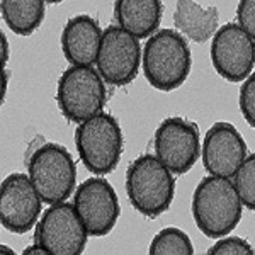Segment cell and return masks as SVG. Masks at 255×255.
<instances>
[{
    "mask_svg": "<svg viewBox=\"0 0 255 255\" xmlns=\"http://www.w3.org/2000/svg\"><path fill=\"white\" fill-rule=\"evenodd\" d=\"M2 51H3V67H5L7 61H9V44H7V38L3 32H2Z\"/></svg>",
    "mask_w": 255,
    "mask_h": 255,
    "instance_id": "obj_24",
    "label": "cell"
},
{
    "mask_svg": "<svg viewBox=\"0 0 255 255\" xmlns=\"http://www.w3.org/2000/svg\"><path fill=\"white\" fill-rule=\"evenodd\" d=\"M126 194L139 215L158 218L174 201V174L157 155H141L128 167Z\"/></svg>",
    "mask_w": 255,
    "mask_h": 255,
    "instance_id": "obj_3",
    "label": "cell"
},
{
    "mask_svg": "<svg viewBox=\"0 0 255 255\" xmlns=\"http://www.w3.org/2000/svg\"><path fill=\"white\" fill-rule=\"evenodd\" d=\"M114 17L123 29L138 39L150 38L158 31L162 22V0H116Z\"/></svg>",
    "mask_w": 255,
    "mask_h": 255,
    "instance_id": "obj_15",
    "label": "cell"
},
{
    "mask_svg": "<svg viewBox=\"0 0 255 255\" xmlns=\"http://www.w3.org/2000/svg\"><path fill=\"white\" fill-rule=\"evenodd\" d=\"M244 204L228 177L209 175L197 184L192 196V216L209 238H221L237 228Z\"/></svg>",
    "mask_w": 255,
    "mask_h": 255,
    "instance_id": "obj_1",
    "label": "cell"
},
{
    "mask_svg": "<svg viewBox=\"0 0 255 255\" xmlns=\"http://www.w3.org/2000/svg\"><path fill=\"white\" fill-rule=\"evenodd\" d=\"M102 31L97 20L87 14H79L65 24L61 32V51L72 65L92 67L97 63Z\"/></svg>",
    "mask_w": 255,
    "mask_h": 255,
    "instance_id": "obj_14",
    "label": "cell"
},
{
    "mask_svg": "<svg viewBox=\"0 0 255 255\" xmlns=\"http://www.w3.org/2000/svg\"><path fill=\"white\" fill-rule=\"evenodd\" d=\"M75 146L82 163L94 175H108L123 155V131L111 114L99 113L79 123Z\"/></svg>",
    "mask_w": 255,
    "mask_h": 255,
    "instance_id": "obj_4",
    "label": "cell"
},
{
    "mask_svg": "<svg viewBox=\"0 0 255 255\" xmlns=\"http://www.w3.org/2000/svg\"><path fill=\"white\" fill-rule=\"evenodd\" d=\"M46 0H2V17L12 32L29 36L44 19Z\"/></svg>",
    "mask_w": 255,
    "mask_h": 255,
    "instance_id": "obj_17",
    "label": "cell"
},
{
    "mask_svg": "<svg viewBox=\"0 0 255 255\" xmlns=\"http://www.w3.org/2000/svg\"><path fill=\"white\" fill-rule=\"evenodd\" d=\"M141 48L136 36L121 26H109L102 32L97 56V72L111 85H128L138 77Z\"/></svg>",
    "mask_w": 255,
    "mask_h": 255,
    "instance_id": "obj_8",
    "label": "cell"
},
{
    "mask_svg": "<svg viewBox=\"0 0 255 255\" xmlns=\"http://www.w3.org/2000/svg\"><path fill=\"white\" fill-rule=\"evenodd\" d=\"M209 255H252L255 250L250 247L247 240L240 237H226L218 240L211 249L208 250Z\"/></svg>",
    "mask_w": 255,
    "mask_h": 255,
    "instance_id": "obj_20",
    "label": "cell"
},
{
    "mask_svg": "<svg viewBox=\"0 0 255 255\" xmlns=\"http://www.w3.org/2000/svg\"><path fill=\"white\" fill-rule=\"evenodd\" d=\"M89 232L73 204H49L36 226V244L53 255H79L85 250Z\"/></svg>",
    "mask_w": 255,
    "mask_h": 255,
    "instance_id": "obj_7",
    "label": "cell"
},
{
    "mask_svg": "<svg viewBox=\"0 0 255 255\" xmlns=\"http://www.w3.org/2000/svg\"><path fill=\"white\" fill-rule=\"evenodd\" d=\"M29 179L43 203L56 204L67 201L75 191L77 165L65 146L46 143L29 158Z\"/></svg>",
    "mask_w": 255,
    "mask_h": 255,
    "instance_id": "obj_5",
    "label": "cell"
},
{
    "mask_svg": "<svg viewBox=\"0 0 255 255\" xmlns=\"http://www.w3.org/2000/svg\"><path fill=\"white\" fill-rule=\"evenodd\" d=\"M211 63L225 80H245L255 67V41L238 24H226L213 36Z\"/></svg>",
    "mask_w": 255,
    "mask_h": 255,
    "instance_id": "obj_11",
    "label": "cell"
},
{
    "mask_svg": "<svg viewBox=\"0 0 255 255\" xmlns=\"http://www.w3.org/2000/svg\"><path fill=\"white\" fill-rule=\"evenodd\" d=\"M220 12L216 7H201L194 0H177L174 26L194 43H206L216 34Z\"/></svg>",
    "mask_w": 255,
    "mask_h": 255,
    "instance_id": "obj_16",
    "label": "cell"
},
{
    "mask_svg": "<svg viewBox=\"0 0 255 255\" xmlns=\"http://www.w3.org/2000/svg\"><path fill=\"white\" fill-rule=\"evenodd\" d=\"M235 184L242 204L255 211V153L249 155L235 174Z\"/></svg>",
    "mask_w": 255,
    "mask_h": 255,
    "instance_id": "obj_19",
    "label": "cell"
},
{
    "mask_svg": "<svg viewBox=\"0 0 255 255\" xmlns=\"http://www.w3.org/2000/svg\"><path fill=\"white\" fill-rule=\"evenodd\" d=\"M240 111L245 121L255 128V73H250L240 89Z\"/></svg>",
    "mask_w": 255,
    "mask_h": 255,
    "instance_id": "obj_21",
    "label": "cell"
},
{
    "mask_svg": "<svg viewBox=\"0 0 255 255\" xmlns=\"http://www.w3.org/2000/svg\"><path fill=\"white\" fill-rule=\"evenodd\" d=\"M0 249H2V254H14V252H12V250L7 249L5 245H2V247H0Z\"/></svg>",
    "mask_w": 255,
    "mask_h": 255,
    "instance_id": "obj_25",
    "label": "cell"
},
{
    "mask_svg": "<svg viewBox=\"0 0 255 255\" xmlns=\"http://www.w3.org/2000/svg\"><path fill=\"white\" fill-rule=\"evenodd\" d=\"M73 206L92 237L109 235L121 215L116 191L102 177H90L75 189Z\"/></svg>",
    "mask_w": 255,
    "mask_h": 255,
    "instance_id": "obj_10",
    "label": "cell"
},
{
    "mask_svg": "<svg viewBox=\"0 0 255 255\" xmlns=\"http://www.w3.org/2000/svg\"><path fill=\"white\" fill-rule=\"evenodd\" d=\"M41 196L29 175L10 174L0 189V221L12 233H26L38 223L41 215Z\"/></svg>",
    "mask_w": 255,
    "mask_h": 255,
    "instance_id": "obj_12",
    "label": "cell"
},
{
    "mask_svg": "<svg viewBox=\"0 0 255 255\" xmlns=\"http://www.w3.org/2000/svg\"><path fill=\"white\" fill-rule=\"evenodd\" d=\"M247 158V143L230 123L220 121L208 129L203 141V163L211 175L235 177Z\"/></svg>",
    "mask_w": 255,
    "mask_h": 255,
    "instance_id": "obj_13",
    "label": "cell"
},
{
    "mask_svg": "<svg viewBox=\"0 0 255 255\" xmlns=\"http://www.w3.org/2000/svg\"><path fill=\"white\" fill-rule=\"evenodd\" d=\"M153 148L172 174H187L201 153L199 129L196 123L184 118H167L155 131Z\"/></svg>",
    "mask_w": 255,
    "mask_h": 255,
    "instance_id": "obj_9",
    "label": "cell"
},
{
    "mask_svg": "<svg viewBox=\"0 0 255 255\" xmlns=\"http://www.w3.org/2000/svg\"><path fill=\"white\" fill-rule=\"evenodd\" d=\"M22 254H26V255H36V254L49 255V254L46 252V249H44V247H41L39 244H34V245L27 247V249H24V252H22Z\"/></svg>",
    "mask_w": 255,
    "mask_h": 255,
    "instance_id": "obj_23",
    "label": "cell"
},
{
    "mask_svg": "<svg viewBox=\"0 0 255 255\" xmlns=\"http://www.w3.org/2000/svg\"><path fill=\"white\" fill-rule=\"evenodd\" d=\"M238 26L255 41V0H240L237 7Z\"/></svg>",
    "mask_w": 255,
    "mask_h": 255,
    "instance_id": "obj_22",
    "label": "cell"
},
{
    "mask_svg": "<svg viewBox=\"0 0 255 255\" xmlns=\"http://www.w3.org/2000/svg\"><path fill=\"white\" fill-rule=\"evenodd\" d=\"M191 48L180 32L160 29L143 48V72L151 87L170 92L179 89L191 73Z\"/></svg>",
    "mask_w": 255,
    "mask_h": 255,
    "instance_id": "obj_2",
    "label": "cell"
},
{
    "mask_svg": "<svg viewBox=\"0 0 255 255\" xmlns=\"http://www.w3.org/2000/svg\"><path fill=\"white\" fill-rule=\"evenodd\" d=\"M150 254L151 255H192L194 247H192L191 238L187 237L186 232L180 228L168 226L158 232L153 237L150 244Z\"/></svg>",
    "mask_w": 255,
    "mask_h": 255,
    "instance_id": "obj_18",
    "label": "cell"
},
{
    "mask_svg": "<svg viewBox=\"0 0 255 255\" xmlns=\"http://www.w3.org/2000/svg\"><path fill=\"white\" fill-rule=\"evenodd\" d=\"M56 101L61 114L68 121H85L102 113L106 104L104 79L92 67L72 65L60 77Z\"/></svg>",
    "mask_w": 255,
    "mask_h": 255,
    "instance_id": "obj_6",
    "label": "cell"
},
{
    "mask_svg": "<svg viewBox=\"0 0 255 255\" xmlns=\"http://www.w3.org/2000/svg\"><path fill=\"white\" fill-rule=\"evenodd\" d=\"M46 2H49V3H60V2H63V0H46Z\"/></svg>",
    "mask_w": 255,
    "mask_h": 255,
    "instance_id": "obj_26",
    "label": "cell"
}]
</instances>
